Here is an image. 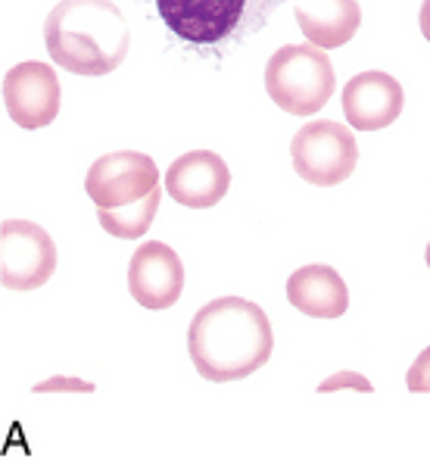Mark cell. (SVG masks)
Instances as JSON below:
<instances>
[{"instance_id":"1","label":"cell","mask_w":430,"mask_h":465,"mask_svg":"<svg viewBox=\"0 0 430 465\" xmlns=\"http://www.w3.org/2000/svg\"><path fill=\"white\" fill-rule=\"evenodd\" d=\"M275 334L262 306L243 297H219L197 310L188 328L191 362L206 381H238L271 360Z\"/></svg>"},{"instance_id":"2","label":"cell","mask_w":430,"mask_h":465,"mask_svg":"<svg viewBox=\"0 0 430 465\" xmlns=\"http://www.w3.org/2000/svg\"><path fill=\"white\" fill-rule=\"evenodd\" d=\"M50 60L72 75L116 73L132 47L122 10L110 0H60L44 23Z\"/></svg>"},{"instance_id":"3","label":"cell","mask_w":430,"mask_h":465,"mask_svg":"<svg viewBox=\"0 0 430 465\" xmlns=\"http://www.w3.org/2000/svg\"><path fill=\"white\" fill-rule=\"evenodd\" d=\"M281 0H156L175 38L197 47H219L259 32Z\"/></svg>"},{"instance_id":"4","label":"cell","mask_w":430,"mask_h":465,"mask_svg":"<svg viewBox=\"0 0 430 465\" xmlns=\"http://www.w3.org/2000/svg\"><path fill=\"white\" fill-rule=\"evenodd\" d=\"M334 88L331 56L312 41L275 50L265 66V91L290 116H315L334 97Z\"/></svg>"},{"instance_id":"5","label":"cell","mask_w":430,"mask_h":465,"mask_svg":"<svg viewBox=\"0 0 430 465\" xmlns=\"http://www.w3.org/2000/svg\"><path fill=\"white\" fill-rule=\"evenodd\" d=\"M290 160L299 178L318 188L343 184L356 172L358 144L349 125L331 123V119H315L303 125L290 141Z\"/></svg>"},{"instance_id":"6","label":"cell","mask_w":430,"mask_h":465,"mask_svg":"<svg viewBox=\"0 0 430 465\" xmlns=\"http://www.w3.org/2000/svg\"><path fill=\"white\" fill-rule=\"evenodd\" d=\"M156 188H160V169L153 156L138 153V150H116V153L100 156L84 178V191L97 203V210L128 206Z\"/></svg>"},{"instance_id":"7","label":"cell","mask_w":430,"mask_h":465,"mask_svg":"<svg viewBox=\"0 0 430 465\" xmlns=\"http://www.w3.org/2000/svg\"><path fill=\"white\" fill-rule=\"evenodd\" d=\"M0 241H4V262H0L4 288H44L56 272V244L44 228L25 219H6L0 228Z\"/></svg>"},{"instance_id":"8","label":"cell","mask_w":430,"mask_h":465,"mask_svg":"<svg viewBox=\"0 0 430 465\" xmlns=\"http://www.w3.org/2000/svg\"><path fill=\"white\" fill-rule=\"evenodd\" d=\"M4 100H6V116L19 128H44L60 113V78L56 69L47 63H19L4 78Z\"/></svg>"},{"instance_id":"9","label":"cell","mask_w":430,"mask_h":465,"mask_svg":"<svg viewBox=\"0 0 430 465\" xmlns=\"http://www.w3.org/2000/svg\"><path fill=\"white\" fill-rule=\"evenodd\" d=\"M128 291L143 310H169L181 300L184 266L181 256L162 241H147L128 262Z\"/></svg>"},{"instance_id":"10","label":"cell","mask_w":430,"mask_h":465,"mask_svg":"<svg viewBox=\"0 0 430 465\" xmlns=\"http://www.w3.org/2000/svg\"><path fill=\"white\" fill-rule=\"evenodd\" d=\"M406 91L386 73H358L343 88V116L356 132H381L393 125L403 113Z\"/></svg>"},{"instance_id":"11","label":"cell","mask_w":430,"mask_h":465,"mask_svg":"<svg viewBox=\"0 0 430 465\" xmlns=\"http://www.w3.org/2000/svg\"><path fill=\"white\" fill-rule=\"evenodd\" d=\"M231 188L228 163L212 150H191L178 156L166 172V191L171 200L191 210H210L219 200H225Z\"/></svg>"},{"instance_id":"12","label":"cell","mask_w":430,"mask_h":465,"mask_svg":"<svg viewBox=\"0 0 430 465\" xmlns=\"http://www.w3.org/2000/svg\"><path fill=\"white\" fill-rule=\"evenodd\" d=\"M287 300L309 319H340L349 310V288L331 266H303L287 278Z\"/></svg>"},{"instance_id":"13","label":"cell","mask_w":430,"mask_h":465,"mask_svg":"<svg viewBox=\"0 0 430 465\" xmlns=\"http://www.w3.org/2000/svg\"><path fill=\"white\" fill-rule=\"evenodd\" d=\"M293 13L306 38L321 50L349 45L362 25L358 0H293Z\"/></svg>"},{"instance_id":"14","label":"cell","mask_w":430,"mask_h":465,"mask_svg":"<svg viewBox=\"0 0 430 465\" xmlns=\"http://www.w3.org/2000/svg\"><path fill=\"white\" fill-rule=\"evenodd\" d=\"M160 200H162V191H150L143 200H134L128 206H116V210H97V222L103 225V232H110L112 238H122V241H132V238H141V234L150 232L156 219V210H160Z\"/></svg>"},{"instance_id":"15","label":"cell","mask_w":430,"mask_h":465,"mask_svg":"<svg viewBox=\"0 0 430 465\" xmlns=\"http://www.w3.org/2000/svg\"><path fill=\"white\" fill-rule=\"evenodd\" d=\"M406 384H408V391H412V393H430V347L421 350L418 360L412 362Z\"/></svg>"},{"instance_id":"16","label":"cell","mask_w":430,"mask_h":465,"mask_svg":"<svg viewBox=\"0 0 430 465\" xmlns=\"http://www.w3.org/2000/svg\"><path fill=\"white\" fill-rule=\"evenodd\" d=\"M337 388H358V391L368 393V391H371V384L365 381V378L353 375V371H340L337 378H327V381H321V388H318V391H337Z\"/></svg>"},{"instance_id":"17","label":"cell","mask_w":430,"mask_h":465,"mask_svg":"<svg viewBox=\"0 0 430 465\" xmlns=\"http://www.w3.org/2000/svg\"><path fill=\"white\" fill-rule=\"evenodd\" d=\"M418 23H421V35L430 41V0H425L421 4V16H418Z\"/></svg>"},{"instance_id":"18","label":"cell","mask_w":430,"mask_h":465,"mask_svg":"<svg viewBox=\"0 0 430 465\" xmlns=\"http://www.w3.org/2000/svg\"><path fill=\"white\" fill-rule=\"evenodd\" d=\"M427 266H430V244H427Z\"/></svg>"}]
</instances>
